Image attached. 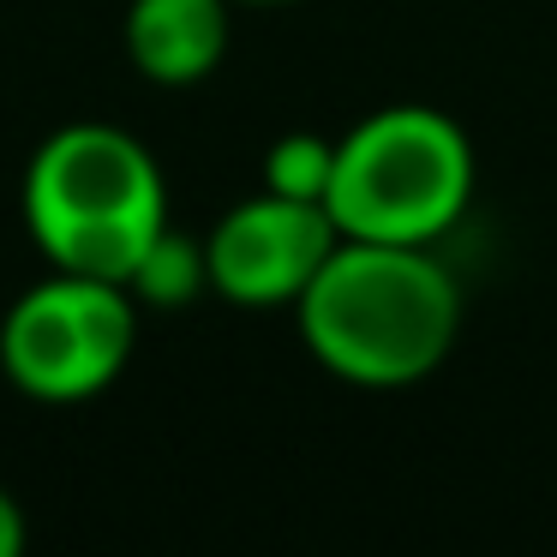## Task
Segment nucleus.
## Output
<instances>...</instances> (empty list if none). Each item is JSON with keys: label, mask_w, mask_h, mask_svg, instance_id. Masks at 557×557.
<instances>
[{"label": "nucleus", "mask_w": 557, "mask_h": 557, "mask_svg": "<svg viewBox=\"0 0 557 557\" xmlns=\"http://www.w3.org/2000/svg\"><path fill=\"white\" fill-rule=\"evenodd\" d=\"M294 312L312 360L354 389L425 384L461 336V288L432 246L342 240Z\"/></svg>", "instance_id": "1"}, {"label": "nucleus", "mask_w": 557, "mask_h": 557, "mask_svg": "<svg viewBox=\"0 0 557 557\" xmlns=\"http://www.w3.org/2000/svg\"><path fill=\"white\" fill-rule=\"evenodd\" d=\"M25 228L54 270L126 282L169 228L157 157L109 121L61 126L25 169Z\"/></svg>", "instance_id": "2"}, {"label": "nucleus", "mask_w": 557, "mask_h": 557, "mask_svg": "<svg viewBox=\"0 0 557 557\" xmlns=\"http://www.w3.org/2000/svg\"><path fill=\"white\" fill-rule=\"evenodd\" d=\"M473 145L444 109L396 102L336 138L324 210L342 240L437 246L473 205Z\"/></svg>", "instance_id": "3"}, {"label": "nucleus", "mask_w": 557, "mask_h": 557, "mask_svg": "<svg viewBox=\"0 0 557 557\" xmlns=\"http://www.w3.org/2000/svg\"><path fill=\"white\" fill-rule=\"evenodd\" d=\"M138 300L126 282L54 270L0 318V372L37 401H85L126 372Z\"/></svg>", "instance_id": "4"}, {"label": "nucleus", "mask_w": 557, "mask_h": 557, "mask_svg": "<svg viewBox=\"0 0 557 557\" xmlns=\"http://www.w3.org/2000/svg\"><path fill=\"white\" fill-rule=\"evenodd\" d=\"M336 246L342 228L330 222L324 205L258 193L210 228V288L234 306H294Z\"/></svg>", "instance_id": "5"}, {"label": "nucleus", "mask_w": 557, "mask_h": 557, "mask_svg": "<svg viewBox=\"0 0 557 557\" xmlns=\"http://www.w3.org/2000/svg\"><path fill=\"white\" fill-rule=\"evenodd\" d=\"M234 0H126V54L150 85H205L228 54Z\"/></svg>", "instance_id": "6"}, {"label": "nucleus", "mask_w": 557, "mask_h": 557, "mask_svg": "<svg viewBox=\"0 0 557 557\" xmlns=\"http://www.w3.org/2000/svg\"><path fill=\"white\" fill-rule=\"evenodd\" d=\"M126 288H133V300L169 312V306H186V300H198V294L210 288V258H205L198 240L162 228L157 240H150V252L138 258V270L126 276Z\"/></svg>", "instance_id": "7"}, {"label": "nucleus", "mask_w": 557, "mask_h": 557, "mask_svg": "<svg viewBox=\"0 0 557 557\" xmlns=\"http://www.w3.org/2000/svg\"><path fill=\"white\" fill-rule=\"evenodd\" d=\"M330 174H336V138L288 133V138H276V145L264 150V193L312 198V205H324Z\"/></svg>", "instance_id": "8"}, {"label": "nucleus", "mask_w": 557, "mask_h": 557, "mask_svg": "<svg viewBox=\"0 0 557 557\" xmlns=\"http://www.w3.org/2000/svg\"><path fill=\"white\" fill-rule=\"evenodd\" d=\"M25 552V516H18L13 492L0 485V557H18Z\"/></svg>", "instance_id": "9"}, {"label": "nucleus", "mask_w": 557, "mask_h": 557, "mask_svg": "<svg viewBox=\"0 0 557 557\" xmlns=\"http://www.w3.org/2000/svg\"><path fill=\"white\" fill-rule=\"evenodd\" d=\"M234 7H294V0H234Z\"/></svg>", "instance_id": "10"}]
</instances>
